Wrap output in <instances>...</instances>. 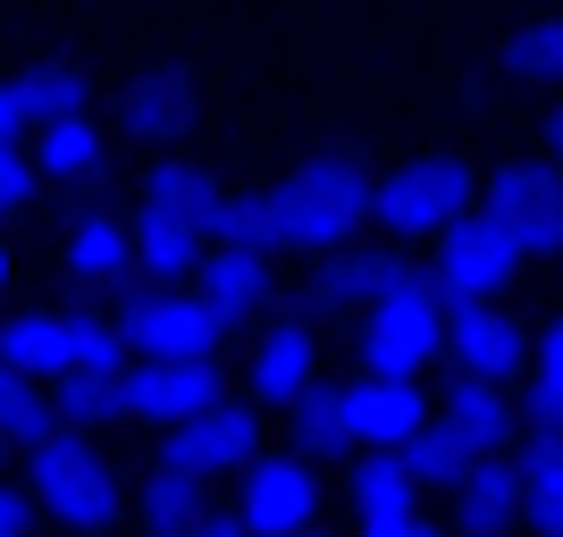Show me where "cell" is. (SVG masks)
<instances>
[{
    "instance_id": "obj_1",
    "label": "cell",
    "mask_w": 563,
    "mask_h": 537,
    "mask_svg": "<svg viewBox=\"0 0 563 537\" xmlns=\"http://www.w3.org/2000/svg\"><path fill=\"white\" fill-rule=\"evenodd\" d=\"M278 219H286V244L295 253H345L353 244V227L371 219V202H378V177L353 152H311L303 168H286L278 186Z\"/></svg>"
},
{
    "instance_id": "obj_2",
    "label": "cell",
    "mask_w": 563,
    "mask_h": 537,
    "mask_svg": "<svg viewBox=\"0 0 563 537\" xmlns=\"http://www.w3.org/2000/svg\"><path fill=\"white\" fill-rule=\"evenodd\" d=\"M0 361L25 378H76V370H126V336L118 320L85 303H51V311H9L0 320Z\"/></svg>"
},
{
    "instance_id": "obj_3",
    "label": "cell",
    "mask_w": 563,
    "mask_h": 537,
    "mask_svg": "<svg viewBox=\"0 0 563 537\" xmlns=\"http://www.w3.org/2000/svg\"><path fill=\"white\" fill-rule=\"evenodd\" d=\"M438 353H446V294H438L429 269L404 260V278L362 311V370H378V378H421Z\"/></svg>"
},
{
    "instance_id": "obj_4",
    "label": "cell",
    "mask_w": 563,
    "mask_h": 537,
    "mask_svg": "<svg viewBox=\"0 0 563 537\" xmlns=\"http://www.w3.org/2000/svg\"><path fill=\"white\" fill-rule=\"evenodd\" d=\"M479 211V168L463 160V152H421V160H404L378 177V202L371 219L387 227V244H404V235H446L454 219Z\"/></svg>"
},
{
    "instance_id": "obj_5",
    "label": "cell",
    "mask_w": 563,
    "mask_h": 537,
    "mask_svg": "<svg viewBox=\"0 0 563 537\" xmlns=\"http://www.w3.org/2000/svg\"><path fill=\"white\" fill-rule=\"evenodd\" d=\"M25 495H34L51 521L85 529V537L118 521V470L93 454V437H85V428H59V437L25 462Z\"/></svg>"
},
{
    "instance_id": "obj_6",
    "label": "cell",
    "mask_w": 563,
    "mask_h": 537,
    "mask_svg": "<svg viewBox=\"0 0 563 537\" xmlns=\"http://www.w3.org/2000/svg\"><path fill=\"white\" fill-rule=\"evenodd\" d=\"M521 269H530V253H521V244L496 227L488 211L454 219V227L438 235V260H429V278H438L446 311H463V303H496V294H505Z\"/></svg>"
},
{
    "instance_id": "obj_7",
    "label": "cell",
    "mask_w": 563,
    "mask_h": 537,
    "mask_svg": "<svg viewBox=\"0 0 563 537\" xmlns=\"http://www.w3.org/2000/svg\"><path fill=\"white\" fill-rule=\"evenodd\" d=\"M235 320H219L202 294H177V286H152L135 303H118V336L143 361H219V336Z\"/></svg>"
},
{
    "instance_id": "obj_8",
    "label": "cell",
    "mask_w": 563,
    "mask_h": 537,
    "mask_svg": "<svg viewBox=\"0 0 563 537\" xmlns=\"http://www.w3.org/2000/svg\"><path fill=\"white\" fill-rule=\"evenodd\" d=\"M479 211L514 235L530 260L563 253V168L555 160H505L488 186H479Z\"/></svg>"
},
{
    "instance_id": "obj_9",
    "label": "cell",
    "mask_w": 563,
    "mask_h": 537,
    "mask_svg": "<svg viewBox=\"0 0 563 537\" xmlns=\"http://www.w3.org/2000/svg\"><path fill=\"white\" fill-rule=\"evenodd\" d=\"M311 504H320V479H311L303 454H253L244 462V495L235 513L253 537H303L311 529Z\"/></svg>"
},
{
    "instance_id": "obj_10",
    "label": "cell",
    "mask_w": 563,
    "mask_h": 537,
    "mask_svg": "<svg viewBox=\"0 0 563 537\" xmlns=\"http://www.w3.org/2000/svg\"><path fill=\"white\" fill-rule=\"evenodd\" d=\"M446 361H454V378H496L505 387L530 361V327L505 303H463V311H446Z\"/></svg>"
},
{
    "instance_id": "obj_11",
    "label": "cell",
    "mask_w": 563,
    "mask_h": 537,
    "mask_svg": "<svg viewBox=\"0 0 563 537\" xmlns=\"http://www.w3.org/2000/svg\"><path fill=\"white\" fill-rule=\"evenodd\" d=\"M68 269H76L85 286H101V294H118V303L152 294V278L135 269V219H118V211H76V227H68Z\"/></svg>"
},
{
    "instance_id": "obj_12",
    "label": "cell",
    "mask_w": 563,
    "mask_h": 537,
    "mask_svg": "<svg viewBox=\"0 0 563 537\" xmlns=\"http://www.w3.org/2000/svg\"><path fill=\"white\" fill-rule=\"evenodd\" d=\"M194 126V76L186 68H135L118 85V135L143 143V152H161Z\"/></svg>"
},
{
    "instance_id": "obj_13",
    "label": "cell",
    "mask_w": 563,
    "mask_h": 537,
    "mask_svg": "<svg viewBox=\"0 0 563 537\" xmlns=\"http://www.w3.org/2000/svg\"><path fill=\"white\" fill-rule=\"evenodd\" d=\"M311 361H320V327H311V311H278V320H261L244 378H253L261 403H295L311 387Z\"/></svg>"
},
{
    "instance_id": "obj_14",
    "label": "cell",
    "mask_w": 563,
    "mask_h": 537,
    "mask_svg": "<svg viewBox=\"0 0 563 537\" xmlns=\"http://www.w3.org/2000/svg\"><path fill=\"white\" fill-rule=\"evenodd\" d=\"M345 403H353V437L371 445V454H396L404 437H421L438 412H429V395H421V378H378V370H362L345 387Z\"/></svg>"
},
{
    "instance_id": "obj_15",
    "label": "cell",
    "mask_w": 563,
    "mask_h": 537,
    "mask_svg": "<svg viewBox=\"0 0 563 537\" xmlns=\"http://www.w3.org/2000/svg\"><path fill=\"white\" fill-rule=\"evenodd\" d=\"M228 403V378L219 361H143L135 370V421H161V428H186L202 412Z\"/></svg>"
},
{
    "instance_id": "obj_16",
    "label": "cell",
    "mask_w": 563,
    "mask_h": 537,
    "mask_svg": "<svg viewBox=\"0 0 563 537\" xmlns=\"http://www.w3.org/2000/svg\"><path fill=\"white\" fill-rule=\"evenodd\" d=\"M438 428L463 445L471 462H488V454H514V428H521V403L496 387V378H454L446 403H438Z\"/></svg>"
},
{
    "instance_id": "obj_17",
    "label": "cell",
    "mask_w": 563,
    "mask_h": 537,
    "mask_svg": "<svg viewBox=\"0 0 563 537\" xmlns=\"http://www.w3.org/2000/svg\"><path fill=\"white\" fill-rule=\"evenodd\" d=\"M253 445H261L253 412H244V403H219V412H202V421L168 428L161 462H177L186 479H211V470H228V462H253Z\"/></svg>"
},
{
    "instance_id": "obj_18",
    "label": "cell",
    "mask_w": 563,
    "mask_h": 537,
    "mask_svg": "<svg viewBox=\"0 0 563 537\" xmlns=\"http://www.w3.org/2000/svg\"><path fill=\"white\" fill-rule=\"evenodd\" d=\"M404 278V260H396V244L378 253V244H345V253H329L320 269H311V311H371L387 286Z\"/></svg>"
},
{
    "instance_id": "obj_19",
    "label": "cell",
    "mask_w": 563,
    "mask_h": 537,
    "mask_svg": "<svg viewBox=\"0 0 563 537\" xmlns=\"http://www.w3.org/2000/svg\"><path fill=\"white\" fill-rule=\"evenodd\" d=\"M143 211H152V219H186V227L211 235L219 211H228V186H219L202 160H152V177H143Z\"/></svg>"
},
{
    "instance_id": "obj_20",
    "label": "cell",
    "mask_w": 563,
    "mask_h": 537,
    "mask_svg": "<svg viewBox=\"0 0 563 537\" xmlns=\"http://www.w3.org/2000/svg\"><path fill=\"white\" fill-rule=\"evenodd\" d=\"M521 513V454H488V462L463 470V488H454V521L463 537H505V521Z\"/></svg>"
},
{
    "instance_id": "obj_21",
    "label": "cell",
    "mask_w": 563,
    "mask_h": 537,
    "mask_svg": "<svg viewBox=\"0 0 563 537\" xmlns=\"http://www.w3.org/2000/svg\"><path fill=\"white\" fill-rule=\"evenodd\" d=\"M194 294H202L219 320H244V311L269 303V260H261V253H228V244H211V253H202V269H194Z\"/></svg>"
},
{
    "instance_id": "obj_22",
    "label": "cell",
    "mask_w": 563,
    "mask_h": 537,
    "mask_svg": "<svg viewBox=\"0 0 563 537\" xmlns=\"http://www.w3.org/2000/svg\"><path fill=\"white\" fill-rule=\"evenodd\" d=\"M286 428H295V454H345V445H362L353 437V403H345V387L336 378H311L303 395L286 403Z\"/></svg>"
},
{
    "instance_id": "obj_23",
    "label": "cell",
    "mask_w": 563,
    "mask_h": 537,
    "mask_svg": "<svg viewBox=\"0 0 563 537\" xmlns=\"http://www.w3.org/2000/svg\"><path fill=\"white\" fill-rule=\"evenodd\" d=\"M59 421L68 428H101V421H135V361L126 370H76L51 387Z\"/></svg>"
},
{
    "instance_id": "obj_24",
    "label": "cell",
    "mask_w": 563,
    "mask_h": 537,
    "mask_svg": "<svg viewBox=\"0 0 563 537\" xmlns=\"http://www.w3.org/2000/svg\"><path fill=\"white\" fill-rule=\"evenodd\" d=\"M101 160H110V135L93 126V110L34 126V168H43V177H59V186H76V177H101Z\"/></svg>"
},
{
    "instance_id": "obj_25",
    "label": "cell",
    "mask_w": 563,
    "mask_h": 537,
    "mask_svg": "<svg viewBox=\"0 0 563 537\" xmlns=\"http://www.w3.org/2000/svg\"><path fill=\"white\" fill-rule=\"evenodd\" d=\"M135 513H143V529H152V537H186L211 504H202V479H186L177 462H152L135 479Z\"/></svg>"
},
{
    "instance_id": "obj_26",
    "label": "cell",
    "mask_w": 563,
    "mask_h": 537,
    "mask_svg": "<svg viewBox=\"0 0 563 537\" xmlns=\"http://www.w3.org/2000/svg\"><path fill=\"white\" fill-rule=\"evenodd\" d=\"M521 513L539 537H563V437L555 428H530L521 445Z\"/></svg>"
},
{
    "instance_id": "obj_27",
    "label": "cell",
    "mask_w": 563,
    "mask_h": 537,
    "mask_svg": "<svg viewBox=\"0 0 563 537\" xmlns=\"http://www.w3.org/2000/svg\"><path fill=\"white\" fill-rule=\"evenodd\" d=\"M202 253H211V235H202V227L135 211V269H143L152 286H168V278H186V269H202Z\"/></svg>"
},
{
    "instance_id": "obj_28",
    "label": "cell",
    "mask_w": 563,
    "mask_h": 537,
    "mask_svg": "<svg viewBox=\"0 0 563 537\" xmlns=\"http://www.w3.org/2000/svg\"><path fill=\"white\" fill-rule=\"evenodd\" d=\"M18 101H25L34 126H51V118H85L93 76L76 68V59H25V68H18Z\"/></svg>"
},
{
    "instance_id": "obj_29",
    "label": "cell",
    "mask_w": 563,
    "mask_h": 537,
    "mask_svg": "<svg viewBox=\"0 0 563 537\" xmlns=\"http://www.w3.org/2000/svg\"><path fill=\"white\" fill-rule=\"evenodd\" d=\"M59 428H68V421H59V403H51L25 370H9V361H0V437L25 445V454H43Z\"/></svg>"
},
{
    "instance_id": "obj_30",
    "label": "cell",
    "mask_w": 563,
    "mask_h": 537,
    "mask_svg": "<svg viewBox=\"0 0 563 537\" xmlns=\"http://www.w3.org/2000/svg\"><path fill=\"white\" fill-rule=\"evenodd\" d=\"M353 504H362V521H412L421 513V488H412V470L396 454H362L353 462Z\"/></svg>"
},
{
    "instance_id": "obj_31",
    "label": "cell",
    "mask_w": 563,
    "mask_h": 537,
    "mask_svg": "<svg viewBox=\"0 0 563 537\" xmlns=\"http://www.w3.org/2000/svg\"><path fill=\"white\" fill-rule=\"evenodd\" d=\"M496 68L514 76V85H563V9L539 25H514L505 51H496Z\"/></svg>"
},
{
    "instance_id": "obj_32",
    "label": "cell",
    "mask_w": 563,
    "mask_h": 537,
    "mask_svg": "<svg viewBox=\"0 0 563 537\" xmlns=\"http://www.w3.org/2000/svg\"><path fill=\"white\" fill-rule=\"evenodd\" d=\"M211 244H228V253H278L286 244V219H278V193H228V211H219Z\"/></svg>"
},
{
    "instance_id": "obj_33",
    "label": "cell",
    "mask_w": 563,
    "mask_h": 537,
    "mask_svg": "<svg viewBox=\"0 0 563 537\" xmlns=\"http://www.w3.org/2000/svg\"><path fill=\"white\" fill-rule=\"evenodd\" d=\"M396 462L412 470V488H463L471 454H463V445H454V437H446L438 421H429L421 437H404V445H396Z\"/></svg>"
},
{
    "instance_id": "obj_34",
    "label": "cell",
    "mask_w": 563,
    "mask_h": 537,
    "mask_svg": "<svg viewBox=\"0 0 563 537\" xmlns=\"http://www.w3.org/2000/svg\"><path fill=\"white\" fill-rule=\"evenodd\" d=\"M34 186H43L34 152H25V143H0V219H9V211H25V202H34Z\"/></svg>"
},
{
    "instance_id": "obj_35",
    "label": "cell",
    "mask_w": 563,
    "mask_h": 537,
    "mask_svg": "<svg viewBox=\"0 0 563 537\" xmlns=\"http://www.w3.org/2000/svg\"><path fill=\"white\" fill-rule=\"evenodd\" d=\"M530 421L563 437V378H530Z\"/></svg>"
},
{
    "instance_id": "obj_36",
    "label": "cell",
    "mask_w": 563,
    "mask_h": 537,
    "mask_svg": "<svg viewBox=\"0 0 563 537\" xmlns=\"http://www.w3.org/2000/svg\"><path fill=\"white\" fill-rule=\"evenodd\" d=\"M25 135H34V118L18 101V76H0V143H25Z\"/></svg>"
},
{
    "instance_id": "obj_37",
    "label": "cell",
    "mask_w": 563,
    "mask_h": 537,
    "mask_svg": "<svg viewBox=\"0 0 563 537\" xmlns=\"http://www.w3.org/2000/svg\"><path fill=\"white\" fill-rule=\"evenodd\" d=\"M25 521H34V495L0 479V537H25Z\"/></svg>"
},
{
    "instance_id": "obj_38",
    "label": "cell",
    "mask_w": 563,
    "mask_h": 537,
    "mask_svg": "<svg viewBox=\"0 0 563 537\" xmlns=\"http://www.w3.org/2000/svg\"><path fill=\"white\" fill-rule=\"evenodd\" d=\"M186 537H253V529H244V513H235V504H211V513L194 521Z\"/></svg>"
},
{
    "instance_id": "obj_39",
    "label": "cell",
    "mask_w": 563,
    "mask_h": 537,
    "mask_svg": "<svg viewBox=\"0 0 563 537\" xmlns=\"http://www.w3.org/2000/svg\"><path fill=\"white\" fill-rule=\"evenodd\" d=\"M530 378H563V320L539 327V361H530Z\"/></svg>"
},
{
    "instance_id": "obj_40",
    "label": "cell",
    "mask_w": 563,
    "mask_h": 537,
    "mask_svg": "<svg viewBox=\"0 0 563 537\" xmlns=\"http://www.w3.org/2000/svg\"><path fill=\"white\" fill-rule=\"evenodd\" d=\"M362 537H446V529L412 513V521H362Z\"/></svg>"
},
{
    "instance_id": "obj_41",
    "label": "cell",
    "mask_w": 563,
    "mask_h": 537,
    "mask_svg": "<svg viewBox=\"0 0 563 537\" xmlns=\"http://www.w3.org/2000/svg\"><path fill=\"white\" fill-rule=\"evenodd\" d=\"M547 152H555V168H563V101L547 110Z\"/></svg>"
},
{
    "instance_id": "obj_42",
    "label": "cell",
    "mask_w": 563,
    "mask_h": 537,
    "mask_svg": "<svg viewBox=\"0 0 563 537\" xmlns=\"http://www.w3.org/2000/svg\"><path fill=\"white\" fill-rule=\"evenodd\" d=\"M9 278H18V260H9V244H0V311H9Z\"/></svg>"
},
{
    "instance_id": "obj_43",
    "label": "cell",
    "mask_w": 563,
    "mask_h": 537,
    "mask_svg": "<svg viewBox=\"0 0 563 537\" xmlns=\"http://www.w3.org/2000/svg\"><path fill=\"white\" fill-rule=\"evenodd\" d=\"M0 470H9V437H0Z\"/></svg>"
},
{
    "instance_id": "obj_44",
    "label": "cell",
    "mask_w": 563,
    "mask_h": 537,
    "mask_svg": "<svg viewBox=\"0 0 563 537\" xmlns=\"http://www.w3.org/2000/svg\"><path fill=\"white\" fill-rule=\"evenodd\" d=\"M303 537H336V529H303Z\"/></svg>"
}]
</instances>
